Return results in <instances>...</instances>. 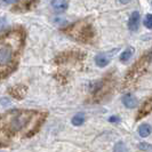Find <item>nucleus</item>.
<instances>
[{
    "instance_id": "1",
    "label": "nucleus",
    "mask_w": 152,
    "mask_h": 152,
    "mask_svg": "<svg viewBox=\"0 0 152 152\" xmlns=\"http://www.w3.org/2000/svg\"><path fill=\"white\" fill-rule=\"evenodd\" d=\"M41 119V114L34 111L14 110L0 115V134L1 135H16L34 130Z\"/></svg>"
},
{
    "instance_id": "2",
    "label": "nucleus",
    "mask_w": 152,
    "mask_h": 152,
    "mask_svg": "<svg viewBox=\"0 0 152 152\" xmlns=\"http://www.w3.org/2000/svg\"><path fill=\"white\" fill-rule=\"evenodd\" d=\"M22 41L23 34L20 31H10L0 37V76L8 73L14 68Z\"/></svg>"
},
{
    "instance_id": "3",
    "label": "nucleus",
    "mask_w": 152,
    "mask_h": 152,
    "mask_svg": "<svg viewBox=\"0 0 152 152\" xmlns=\"http://www.w3.org/2000/svg\"><path fill=\"white\" fill-rule=\"evenodd\" d=\"M140 13L138 12H133L132 15L129 17V21H128V28H129L130 31L135 32V31L138 30V26H140Z\"/></svg>"
},
{
    "instance_id": "4",
    "label": "nucleus",
    "mask_w": 152,
    "mask_h": 152,
    "mask_svg": "<svg viewBox=\"0 0 152 152\" xmlns=\"http://www.w3.org/2000/svg\"><path fill=\"white\" fill-rule=\"evenodd\" d=\"M110 58H111V56L109 55V53L97 54L95 56V63H96V65L99 68H104L110 63Z\"/></svg>"
},
{
    "instance_id": "5",
    "label": "nucleus",
    "mask_w": 152,
    "mask_h": 152,
    "mask_svg": "<svg viewBox=\"0 0 152 152\" xmlns=\"http://www.w3.org/2000/svg\"><path fill=\"white\" fill-rule=\"evenodd\" d=\"M151 111H152V97H150L149 99L145 101L144 103H143V105L140 109L138 114H137V120L141 119V118H143L146 114H149Z\"/></svg>"
},
{
    "instance_id": "6",
    "label": "nucleus",
    "mask_w": 152,
    "mask_h": 152,
    "mask_svg": "<svg viewBox=\"0 0 152 152\" xmlns=\"http://www.w3.org/2000/svg\"><path fill=\"white\" fill-rule=\"evenodd\" d=\"M122 103L126 107L133 109V107H135L137 105V99L133 94H126L122 97Z\"/></svg>"
},
{
    "instance_id": "7",
    "label": "nucleus",
    "mask_w": 152,
    "mask_h": 152,
    "mask_svg": "<svg viewBox=\"0 0 152 152\" xmlns=\"http://www.w3.org/2000/svg\"><path fill=\"white\" fill-rule=\"evenodd\" d=\"M52 5H53V8L56 12H63L68 8L69 1L68 0H53Z\"/></svg>"
},
{
    "instance_id": "8",
    "label": "nucleus",
    "mask_w": 152,
    "mask_h": 152,
    "mask_svg": "<svg viewBox=\"0 0 152 152\" xmlns=\"http://www.w3.org/2000/svg\"><path fill=\"white\" fill-rule=\"evenodd\" d=\"M152 133V127L149 124H143L138 127V134L142 137H148Z\"/></svg>"
},
{
    "instance_id": "9",
    "label": "nucleus",
    "mask_w": 152,
    "mask_h": 152,
    "mask_svg": "<svg viewBox=\"0 0 152 152\" xmlns=\"http://www.w3.org/2000/svg\"><path fill=\"white\" fill-rule=\"evenodd\" d=\"M133 55H134V48L133 47H128V48H126L121 53V55H120V61L124 62V63L129 61Z\"/></svg>"
},
{
    "instance_id": "10",
    "label": "nucleus",
    "mask_w": 152,
    "mask_h": 152,
    "mask_svg": "<svg viewBox=\"0 0 152 152\" xmlns=\"http://www.w3.org/2000/svg\"><path fill=\"white\" fill-rule=\"evenodd\" d=\"M72 124L75 125V126H80V125H83L85 121V115L83 113H78L76 114L73 118H72Z\"/></svg>"
},
{
    "instance_id": "11",
    "label": "nucleus",
    "mask_w": 152,
    "mask_h": 152,
    "mask_svg": "<svg viewBox=\"0 0 152 152\" xmlns=\"http://www.w3.org/2000/svg\"><path fill=\"white\" fill-rule=\"evenodd\" d=\"M113 152H127V148L124 142H118L117 144L114 145Z\"/></svg>"
},
{
    "instance_id": "12",
    "label": "nucleus",
    "mask_w": 152,
    "mask_h": 152,
    "mask_svg": "<svg viewBox=\"0 0 152 152\" xmlns=\"http://www.w3.org/2000/svg\"><path fill=\"white\" fill-rule=\"evenodd\" d=\"M144 25L148 29L152 30V14H148L144 18Z\"/></svg>"
},
{
    "instance_id": "13",
    "label": "nucleus",
    "mask_w": 152,
    "mask_h": 152,
    "mask_svg": "<svg viewBox=\"0 0 152 152\" xmlns=\"http://www.w3.org/2000/svg\"><path fill=\"white\" fill-rule=\"evenodd\" d=\"M17 0H0V5L1 6H8L12 4H15Z\"/></svg>"
},
{
    "instance_id": "14",
    "label": "nucleus",
    "mask_w": 152,
    "mask_h": 152,
    "mask_svg": "<svg viewBox=\"0 0 152 152\" xmlns=\"http://www.w3.org/2000/svg\"><path fill=\"white\" fill-rule=\"evenodd\" d=\"M140 149L141 150H152V145L148 144V143H141L140 144Z\"/></svg>"
},
{
    "instance_id": "15",
    "label": "nucleus",
    "mask_w": 152,
    "mask_h": 152,
    "mask_svg": "<svg viewBox=\"0 0 152 152\" xmlns=\"http://www.w3.org/2000/svg\"><path fill=\"white\" fill-rule=\"evenodd\" d=\"M119 120H120V119H119V117H117V115H113V117L109 118V121L110 122H118Z\"/></svg>"
},
{
    "instance_id": "16",
    "label": "nucleus",
    "mask_w": 152,
    "mask_h": 152,
    "mask_svg": "<svg viewBox=\"0 0 152 152\" xmlns=\"http://www.w3.org/2000/svg\"><path fill=\"white\" fill-rule=\"evenodd\" d=\"M5 25H6V21H5V18H1V17H0V31L5 28Z\"/></svg>"
},
{
    "instance_id": "17",
    "label": "nucleus",
    "mask_w": 152,
    "mask_h": 152,
    "mask_svg": "<svg viewBox=\"0 0 152 152\" xmlns=\"http://www.w3.org/2000/svg\"><path fill=\"white\" fill-rule=\"evenodd\" d=\"M119 1H120L121 4H128L130 0H119Z\"/></svg>"
}]
</instances>
